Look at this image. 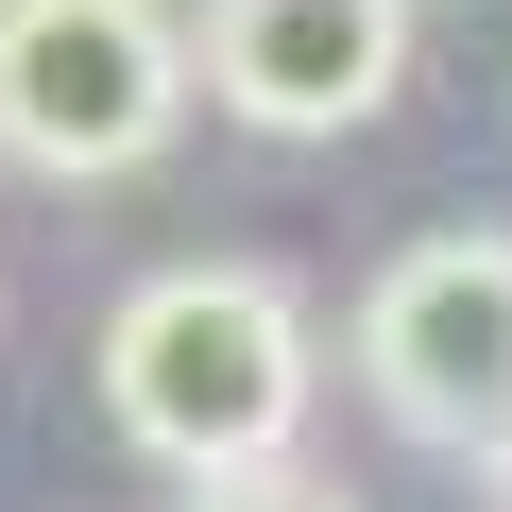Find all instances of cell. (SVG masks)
Here are the masks:
<instances>
[{
    "instance_id": "obj_1",
    "label": "cell",
    "mask_w": 512,
    "mask_h": 512,
    "mask_svg": "<svg viewBox=\"0 0 512 512\" xmlns=\"http://www.w3.org/2000/svg\"><path fill=\"white\" fill-rule=\"evenodd\" d=\"M308 308L256 274V256H171V274H137L103 308V427L171 478H256L308 444Z\"/></svg>"
},
{
    "instance_id": "obj_2",
    "label": "cell",
    "mask_w": 512,
    "mask_h": 512,
    "mask_svg": "<svg viewBox=\"0 0 512 512\" xmlns=\"http://www.w3.org/2000/svg\"><path fill=\"white\" fill-rule=\"evenodd\" d=\"M188 18L171 0H0V171L120 188L188 137Z\"/></svg>"
},
{
    "instance_id": "obj_3",
    "label": "cell",
    "mask_w": 512,
    "mask_h": 512,
    "mask_svg": "<svg viewBox=\"0 0 512 512\" xmlns=\"http://www.w3.org/2000/svg\"><path fill=\"white\" fill-rule=\"evenodd\" d=\"M359 393H376L427 461L512 478V239H495V222L410 239L393 274L359 291Z\"/></svg>"
},
{
    "instance_id": "obj_4",
    "label": "cell",
    "mask_w": 512,
    "mask_h": 512,
    "mask_svg": "<svg viewBox=\"0 0 512 512\" xmlns=\"http://www.w3.org/2000/svg\"><path fill=\"white\" fill-rule=\"evenodd\" d=\"M188 69L256 137H359L410 86V0H205V18H188Z\"/></svg>"
},
{
    "instance_id": "obj_5",
    "label": "cell",
    "mask_w": 512,
    "mask_h": 512,
    "mask_svg": "<svg viewBox=\"0 0 512 512\" xmlns=\"http://www.w3.org/2000/svg\"><path fill=\"white\" fill-rule=\"evenodd\" d=\"M188 512H359V495L308 478V461H256V478H188Z\"/></svg>"
}]
</instances>
